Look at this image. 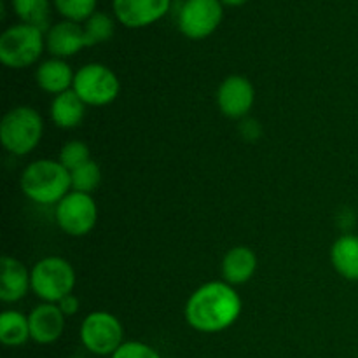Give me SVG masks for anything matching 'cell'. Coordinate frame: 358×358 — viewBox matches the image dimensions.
I'll use <instances>...</instances> for the list:
<instances>
[{"label":"cell","instance_id":"6da1fadb","mask_svg":"<svg viewBox=\"0 0 358 358\" xmlns=\"http://www.w3.org/2000/svg\"><path fill=\"white\" fill-rule=\"evenodd\" d=\"M241 297L233 285L208 282L196 289L185 303V320L194 331L215 334L229 329L241 315Z\"/></svg>","mask_w":358,"mask_h":358},{"label":"cell","instance_id":"7a4b0ae2","mask_svg":"<svg viewBox=\"0 0 358 358\" xmlns=\"http://www.w3.org/2000/svg\"><path fill=\"white\" fill-rule=\"evenodd\" d=\"M21 191L37 205H58L70 191V171L59 161L37 159L21 173Z\"/></svg>","mask_w":358,"mask_h":358},{"label":"cell","instance_id":"3957f363","mask_svg":"<svg viewBox=\"0 0 358 358\" xmlns=\"http://www.w3.org/2000/svg\"><path fill=\"white\" fill-rule=\"evenodd\" d=\"M44 121L35 108L21 105L7 112L0 122V142L7 152L27 156L41 143Z\"/></svg>","mask_w":358,"mask_h":358},{"label":"cell","instance_id":"277c9868","mask_svg":"<svg viewBox=\"0 0 358 358\" xmlns=\"http://www.w3.org/2000/svg\"><path fill=\"white\" fill-rule=\"evenodd\" d=\"M31 292L42 303L58 304L69 294H73L76 287V271L66 259L44 257L35 262L30 271Z\"/></svg>","mask_w":358,"mask_h":358},{"label":"cell","instance_id":"5b68a950","mask_svg":"<svg viewBox=\"0 0 358 358\" xmlns=\"http://www.w3.org/2000/svg\"><path fill=\"white\" fill-rule=\"evenodd\" d=\"M44 48V31L31 24H13L0 35V62L9 69H28L41 59Z\"/></svg>","mask_w":358,"mask_h":358},{"label":"cell","instance_id":"8992f818","mask_svg":"<svg viewBox=\"0 0 358 358\" xmlns=\"http://www.w3.org/2000/svg\"><path fill=\"white\" fill-rule=\"evenodd\" d=\"M72 90L90 107H105L119 96L121 83L107 65L87 63L76 72Z\"/></svg>","mask_w":358,"mask_h":358},{"label":"cell","instance_id":"52a82bcc","mask_svg":"<svg viewBox=\"0 0 358 358\" xmlns=\"http://www.w3.org/2000/svg\"><path fill=\"white\" fill-rule=\"evenodd\" d=\"M79 338L84 348L93 355L112 357L124 343V329L112 313L93 311L80 324Z\"/></svg>","mask_w":358,"mask_h":358},{"label":"cell","instance_id":"ba28073f","mask_svg":"<svg viewBox=\"0 0 358 358\" xmlns=\"http://www.w3.org/2000/svg\"><path fill=\"white\" fill-rule=\"evenodd\" d=\"M56 224L65 234L80 238L90 234L98 222V206L91 194L70 191L55 210Z\"/></svg>","mask_w":358,"mask_h":358},{"label":"cell","instance_id":"9c48e42d","mask_svg":"<svg viewBox=\"0 0 358 358\" xmlns=\"http://www.w3.org/2000/svg\"><path fill=\"white\" fill-rule=\"evenodd\" d=\"M224 20L219 0H185L178 10V30L191 41L210 37Z\"/></svg>","mask_w":358,"mask_h":358},{"label":"cell","instance_id":"30bf717a","mask_svg":"<svg viewBox=\"0 0 358 358\" xmlns=\"http://www.w3.org/2000/svg\"><path fill=\"white\" fill-rule=\"evenodd\" d=\"M255 90L245 76H229L217 90V107L229 119H243L252 110Z\"/></svg>","mask_w":358,"mask_h":358},{"label":"cell","instance_id":"8fae6325","mask_svg":"<svg viewBox=\"0 0 358 358\" xmlns=\"http://www.w3.org/2000/svg\"><path fill=\"white\" fill-rule=\"evenodd\" d=\"M171 0H112L115 20L128 28H145L168 13Z\"/></svg>","mask_w":358,"mask_h":358},{"label":"cell","instance_id":"7c38bea8","mask_svg":"<svg viewBox=\"0 0 358 358\" xmlns=\"http://www.w3.org/2000/svg\"><path fill=\"white\" fill-rule=\"evenodd\" d=\"M84 48H86L84 27L76 21L63 20L51 24V28L45 31V49L51 52L52 58H70Z\"/></svg>","mask_w":358,"mask_h":358},{"label":"cell","instance_id":"4fadbf2b","mask_svg":"<svg viewBox=\"0 0 358 358\" xmlns=\"http://www.w3.org/2000/svg\"><path fill=\"white\" fill-rule=\"evenodd\" d=\"M31 341L37 345H52L58 341L65 329V315L58 304L41 303L28 315Z\"/></svg>","mask_w":358,"mask_h":358},{"label":"cell","instance_id":"5bb4252c","mask_svg":"<svg viewBox=\"0 0 358 358\" xmlns=\"http://www.w3.org/2000/svg\"><path fill=\"white\" fill-rule=\"evenodd\" d=\"M31 290V275L27 266L10 255L0 261V299L3 303H17Z\"/></svg>","mask_w":358,"mask_h":358},{"label":"cell","instance_id":"9a60e30c","mask_svg":"<svg viewBox=\"0 0 358 358\" xmlns=\"http://www.w3.org/2000/svg\"><path fill=\"white\" fill-rule=\"evenodd\" d=\"M76 72L72 66L59 58L44 59L35 70V83L42 91L49 94H62L72 90Z\"/></svg>","mask_w":358,"mask_h":358},{"label":"cell","instance_id":"2e32d148","mask_svg":"<svg viewBox=\"0 0 358 358\" xmlns=\"http://www.w3.org/2000/svg\"><path fill=\"white\" fill-rule=\"evenodd\" d=\"M257 269V255L252 248L238 245L227 250L222 259V278L229 285H243L250 282Z\"/></svg>","mask_w":358,"mask_h":358},{"label":"cell","instance_id":"e0dca14e","mask_svg":"<svg viewBox=\"0 0 358 358\" xmlns=\"http://www.w3.org/2000/svg\"><path fill=\"white\" fill-rule=\"evenodd\" d=\"M86 107L87 105L80 100L79 94L73 90H69L52 98L49 114H51V121L58 128L73 129L83 122L84 115H86Z\"/></svg>","mask_w":358,"mask_h":358},{"label":"cell","instance_id":"ac0fdd59","mask_svg":"<svg viewBox=\"0 0 358 358\" xmlns=\"http://www.w3.org/2000/svg\"><path fill=\"white\" fill-rule=\"evenodd\" d=\"M331 262L343 278L358 282V236L338 238L331 247Z\"/></svg>","mask_w":358,"mask_h":358},{"label":"cell","instance_id":"d6986e66","mask_svg":"<svg viewBox=\"0 0 358 358\" xmlns=\"http://www.w3.org/2000/svg\"><path fill=\"white\" fill-rule=\"evenodd\" d=\"M31 339L28 317L16 310H7L0 315V341L3 346L17 348Z\"/></svg>","mask_w":358,"mask_h":358},{"label":"cell","instance_id":"ffe728a7","mask_svg":"<svg viewBox=\"0 0 358 358\" xmlns=\"http://www.w3.org/2000/svg\"><path fill=\"white\" fill-rule=\"evenodd\" d=\"M14 14L21 23L31 24L45 34L51 28V3L49 0H10Z\"/></svg>","mask_w":358,"mask_h":358},{"label":"cell","instance_id":"44dd1931","mask_svg":"<svg viewBox=\"0 0 358 358\" xmlns=\"http://www.w3.org/2000/svg\"><path fill=\"white\" fill-rule=\"evenodd\" d=\"M84 35H86V48L103 44L114 35V20L107 13L96 10L93 16L84 21Z\"/></svg>","mask_w":358,"mask_h":358},{"label":"cell","instance_id":"7402d4cb","mask_svg":"<svg viewBox=\"0 0 358 358\" xmlns=\"http://www.w3.org/2000/svg\"><path fill=\"white\" fill-rule=\"evenodd\" d=\"M70 178H72V191L84 192V194H91L100 187L101 182V170L98 163L93 159L90 163L83 164V166L76 168L70 171Z\"/></svg>","mask_w":358,"mask_h":358},{"label":"cell","instance_id":"603a6c76","mask_svg":"<svg viewBox=\"0 0 358 358\" xmlns=\"http://www.w3.org/2000/svg\"><path fill=\"white\" fill-rule=\"evenodd\" d=\"M98 0H52L56 10L62 14L65 20L83 23L87 17L96 13Z\"/></svg>","mask_w":358,"mask_h":358},{"label":"cell","instance_id":"cb8c5ba5","mask_svg":"<svg viewBox=\"0 0 358 358\" xmlns=\"http://www.w3.org/2000/svg\"><path fill=\"white\" fill-rule=\"evenodd\" d=\"M59 163L66 168L69 171H73L76 168L83 166V164L90 163L91 161V152L90 147L86 145L80 140H70L59 150Z\"/></svg>","mask_w":358,"mask_h":358},{"label":"cell","instance_id":"d4e9b609","mask_svg":"<svg viewBox=\"0 0 358 358\" xmlns=\"http://www.w3.org/2000/svg\"><path fill=\"white\" fill-rule=\"evenodd\" d=\"M110 358H163L154 346L142 341H124Z\"/></svg>","mask_w":358,"mask_h":358},{"label":"cell","instance_id":"484cf974","mask_svg":"<svg viewBox=\"0 0 358 358\" xmlns=\"http://www.w3.org/2000/svg\"><path fill=\"white\" fill-rule=\"evenodd\" d=\"M58 308L62 310V313L65 315V317H73V315L79 311L80 303L73 294H69V296H65L62 301H59Z\"/></svg>","mask_w":358,"mask_h":358},{"label":"cell","instance_id":"4316f807","mask_svg":"<svg viewBox=\"0 0 358 358\" xmlns=\"http://www.w3.org/2000/svg\"><path fill=\"white\" fill-rule=\"evenodd\" d=\"M219 2L226 7H240V6H243L247 0H219Z\"/></svg>","mask_w":358,"mask_h":358},{"label":"cell","instance_id":"83f0119b","mask_svg":"<svg viewBox=\"0 0 358 358\" xmlns=\"http://www.w3.org/2000/svg\"><path fill=\"white\" fill-rule=\"evenodd\" d=\"M76 358H86V357H76Z\"/></svg>","mask_w":358,"mask_h":358}]
</instances>
